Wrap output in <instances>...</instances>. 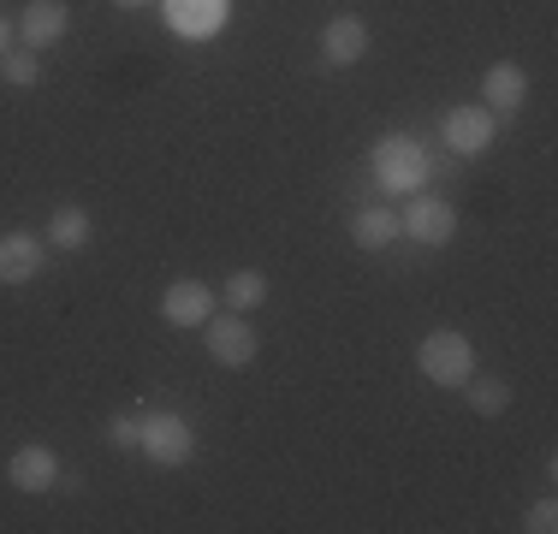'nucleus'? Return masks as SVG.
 Returning a JSON list of instances; mask_svg holds the SVG:
<instances>
[{"label": "nucleus", "mask_w": 558, "mask_h": 534, "mask_svg": "<svg viewBox=\"0 0 558 534\" xmlns=\"http://www.w3.org/2000/svg\"><path fill=\"white\" fill-rule=\"evenodd\" d=\"M0 77H7V84L12 89H36V84H43V53H36V48H7V53H0Z\"/></svg>", "instance_id": "nucleus-18"}, {"label": "nucleus", "mask_w": 558, "mask_h": 534, "mask_svg": "<svg viewBox=\"0 0 558 534\" xmlns=\"http://www.w3.org/2000/svg\"><path fill=\"white\" fill-rule=\"evenodd\" d=\"M226 303H232L238 315L262 310V303H268V274H262V267H232V274H226Z\"/></svg>", "instance_id": "nucleus-16"}, {"label": "nucleus", "mask_w": 558, "mask_h": 534, "mask_svg": "<svg viewBox=\"0 0 558 534\" xmlns=\"http://www.w3.org/2000/svg\"><path fill=\"white\" fill-rule=\"evenodd\" d=\"M494 137H499V113H487V107H475V101L446 107V113H440V143L458 160L487 155V149H494Z\"/></svg>", "instance_id": "nucleus-4"}, {"label": "nucleus", "mask_w": 558, "mask_h": 534, "mask_svg": "<svg viewBox=\"0 0 558 534\" xmlns=\"http://www.w3.org/2000/svg\"><path fill=\"white\" fill-rule=\"evenodd\" d=\"M167 24L179 36H215L226 24V0H167Z\"/></svg>", "instance_id": "nucleus-13"}, {"label": "nucleus", "mask_w": 558, "mask_h": 534, "mask_svg": "<svg viewBox=\"0 0 558 534\" xmlns=\"http://www.w3.org/2000/svg\"><path fill=\"white\" fill-rule=\"evenodd\" d=\"M143 458L161 470H184L196 458V427L179 410H143Z\"/></svg>", "instance_id": "nucleus-3"}, {"label": "nucleus", "mask_w": 558, "mask_h": 534, "mask_svg": "<svg viewBox=\"0 0 558 534\" xmlns=\"http://www.w3.org/2000/svg\"><path fill=\"white\" fill-rule=\"evenodd\" d=\"M215 315V291L203 286V279H172V286L161 291V320L167 327H179V332H196L203 320Z\"/></svg>", "instance_id": "nucleus-8"}, {"label": "nucleus", "mask_w": 558, "mask_h": 534, "mask_svg": "<svg viewBox=\"0 0 558 534\" xmlns=\"http://www.w3.org/2000/svg\"><path fill=\"white\" fill-rule=\"evenodd\" d=\"M89 232H96V214H89L84 203H60L54 214H48V244L54 250H84Z\"/></svg>", "instance_id": "nucleus-14"}, {"label": "nucleus", "mask_w": 558, "mask_h": 534, "mask_svg": "<svg viewBox=\"0 0 558 534\" xmlns=\"http://www.w3.org/2000/svg\"><path fill=\"white\" fill-rule=\"evenodd\" d=\"M529 101V72L517 60H494L482 72V107L487 113H523Z\"/></svg>", "instance_id": "nucleus-11"}, {"label": "nucleus", "mask_w": 558, "mask_h": 534, "mask_svg": "<svg viewBox=\"0 0 558 534\" xmlns=\"http://www.w3.org/2000/svg\"><path fill=\"white\" fill-rule=\"evenodd\" d=\"M119 7H143V0H119Z\"/></svg>", "instance_id": "nucleus-22"}, {"label": "nucleus", "mask_w": 558, "mask_h": 534, "mask_svg": "<svg viewBox=\"0 0 558 534\" xmlns=\"http://www.w3.org/2000/svg\"><path fill=\"white\" fill-rule=\"evenodd\" d=\"M101 434H108L113 451H143V410H119Z\"/></svg>", "instance_id": "nucleus-19"}, {"label": "nucleus", "mask_w": 558, "mask_h": 534, "mask_svg": "<svg viewBox=\"0 0 558 534\" xmlns=\"http://www.w3.org/2000/svg\"><path fill=\"white\" fill-rule=\"evenodd\" d=\"M458 392H470V410H475V416H505V410H511V386L494 380V374H470Z\"/></svg>", "instance_id": "nucleus-17"}, {"label": "nucleus", "mask_w": 558, "mask_h": 534, "mask_svg": "<svg viewBox=\"0 0 558 534\" xmlns=\"http://www.w3.org/2000/svg\"><path fill=\"white\" fill-rule=\"evenodd\" d=\"M523 529L529 534H553L558 529V505L553 499H535V505H529V517H523Z\"/></svg>", "instance_id": "nucleus-20"}, {"label": "nucleus", "mask_w": 558, "mask_h": 534, "mask_svg": "<svg viewBox=\"0 0 558 534\" xmlns=\"http://www.w3.org/2000/svg\"><path fill=\"white\" fill-rule=\"evenodd\" d=\"M7 481L19 493H54L60 487V458L48 446H19L7 458Z\"/></svg>", "instance_id": "nucleus-12"}, {"label": "nucleus", "mask_w": 558, "mask_h": 534, "mask_svg": "<svg viewBox=\"0 0 558 534\" xmlns=\"http://www.w3.org/2000/svg\"><path fill=\"white\" fill-rule=\"evenodd\" d=\"M416 374H422L428 386L458 392V386L475 374V344L463 339V332H451V327H434L428 339L416 344Z\"/></svg>", "instance_id": "nucleus-2"}, {"label": "nucleus", "mask_w": 558, "mask_h": 534, "mask_svg": "<svg viewBox=\"0 0 558 534\" xmlns=\"http://www.w3.org/2000/svg\"><path fill=\"white\" fill-rule=\"evenodd\" d=\"M368 167H375L380 196H416L422 184H428V149H422L416 137H404V131L380 137V149H375Z\"/></svg>", "instance_id": "nucleus-1"}, {"label": "nucleus", "mask_w": 558, "mask_h": 534, "mask_svg": "<svg viewBox=\"0 0 558 534\" xmlns=\"http://www.w3.org/2000/svg\"><path fill=\"white\" fill-rule=\"evenodd\" d=\"M12 24H19V43H24V48L48 53V48L65 43V31H72V12H65V0H24V12H19Z\"/></svg>", "instance_id": "nucleus-7"}, {"label": "nucleus", "mask_w": 558, "mask_h": 534, "mask_svg": "<svg viewBox=\"0 0 558 534\" xmlns=\"http://www.w3.org/2000/svg\"><path fill=\"white\" fill-rule=\"evenodd\" d=\"M48 262V244L36 232H0V286H31Z\"/></svg>", "instance_id": "nucleus-10"}, {"label": "nucleus", "mask_w": 558, "mask_h": 534, "mask_svg": "<svg viewBox=\"0 0 558 534\" xmlns=\"http://www.w3.org/2000/svg\"><path fill=\"white\" fill-rule=\"evenodd\" d=\"M392 238H398V214L392 208H356L351 214V244L356 250H368V256H375V250H387L392 244Z\"/></svg>", "instance_id": "nucleus-15"}, {"label": "nucleus", "mask_w": 558, "mask_h": 534, "mask_svg": "<svg viewBox=\"0 0 558 534\" xmlns=\"http://www.w3.org/2000/svg\"><path fill=\"white\" fill-rule=\"evenodd\" d=\"M12 43H19V24H12V19H7V12H0V53H7Z\"/></svg>", "instance_id": "nucleus-21"}, {"label": "nucleus", "mask_w": 558, "mask_h": 534, "mask_svg": "<svg viewBox=\"0 0 558 534\" xmlns=\"http://www.w3.org/2000/svg\"><path fill=\"white\" fill-rule=\"evenodd\" d=\"M363 53H368V24L356 19V12H339V19L322 24V65L344 72V65H356Z\"/></svg>", "instance_id": "nucleus-9"}, {"label": "nucleus", "mask_w": 558, "mask_h": 534, "mask_svg": "<svg viewBox=\"0 0 558 534\" xmlns=\"http://www.w3.org/2000/svg\"><path fill=\"white\" fill-rule=\"evenodd\" d=\"M398 238H416L422 250H446L451 238H458V208H451L446 196L416 191L404 203V214H398Z\"/></svg>", "instance_id": "nucleus-5"}, {"label": "nucleus", "mask_w": 558, "mask_h": 534, "mask_svg": "<svg viewBox=\"0 0 558 534\" xmlns=\"http://www.w3.org/2000/svg\"><path fill=\"white\" fill-rule=\"evenodd\" d=\"M196 332H203L208 356H215L220 368H250V363H256V351H262V332L250 327L238 310H232V315H208Z\"/></svg>", "instance_id": "nucleus-6"}]
</instances>
